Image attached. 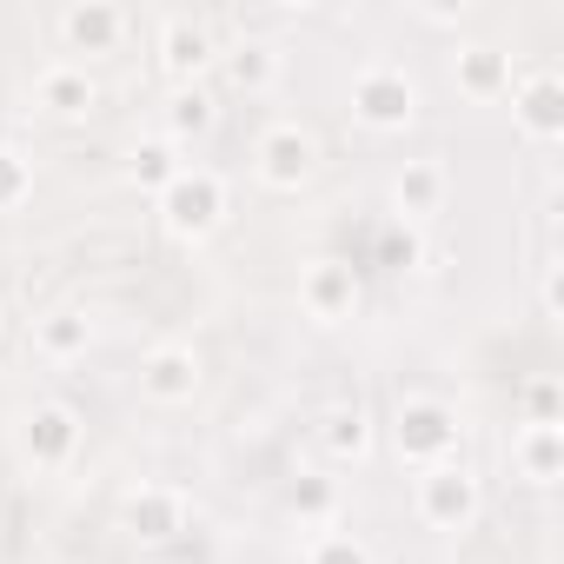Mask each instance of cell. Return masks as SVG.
I'll list each match as a JSON object with an SVG mask.
<instances>
[{
	"instance_id": "6da1fadb",
	"label": "cell",
	"mask_w": 564,
	"mask_h": 564,
	"mask_svg": "<svg viewBox=\"0 0 564 564\" xmlns=\"http://www.w3.org/2000/svg\"><path fill=\"white\" fill-rule=\"evenodd\" d=\"M458 445H465L458 405H445V399H399V412H392V452H399V465L432 471V465H452Z\"/></svg>"
},
{
	"instance_id": "7a4b0ae2",
	"label": "cell",
	"mask_w": 564,
	"mask_h": 564,
	"mask_svg": "<svg viewBox=\"0 0 564 564\" xmlns=\"http://www.w3.org/2000/svg\"><path fill=\"white\" fill-rule=\"evenodd\" d=\"M153 206H160V226L173 232V239H213L219 226H226V180L213 173V166H180L160 193H153Z\"/></svg>"
},
{
	"instance_id": "3957f363",
	"label": "cell",
	"mask_w": 564,
	"mask_h": 564,
	"mask_svg": "<svg viewBox=\"0 0 564 564\" xmlns=\"http://www.w3.org/2000/svg\"><path fill=\"white\" fill-rule=\"evenodd\" d=\"M419 107H425V94H419L412 67L372 61V67L352 74V120H359V127H372V133H405V127L419 120Z\"/></svg>"
},
{
	"instance_id": "277c9868",
	"label": "cell",
	"mask_w": 564,
	"mask_h": 564,
	"mask_svg": "<svg viewBox=\"0 0 564 564\" xmlns=\"http://www.w3.org/2000/svg\"><path fill=\"white\" fill-rule=\"evenodd\" d=\"M412 511H419V524H432V531H471L478 511H485V478H478L465 458L432 465V471H419V485H412Z\"/></svg>"
},
{
	"instance_id": "5b68a950",
	"label": "cell",
	"mask_w": 564,
	"mask_h": 564,
	"mask_svg": "<svg viewBox=\"0 0 564 564\" xmlns=\"http://www.w3.org/2000/svg\"><path fill=\"white\" fill-rule=\"evenodd\" d=\"M252 173H259L265 193H300V186H313V173H319V140H313V127L272 120V127L252 140Z\"/></svg>"
},
{
	"instance_id": "8992f818",
	"label": "cell",
	"mask_w": 564,
	"mask_h": 564,
	"mask_svg": "<svg viewBox=\"0 0 564 564\" xmlns=\"http://www.w3.org/2000/svg\"><path fill=\"white\" fill-rule=\"evenodd\" d=\"M199 386H206V359L186 346V339H160L147 359H140V399L147 405H193L199 399Z\"/></svg>"
},
{
	"instance_id": "52a82bcc",
	"label": "cell",
	"mask_w": 564,
	"mask_h": 564,
	"mask_svg": "<svg viewBox=\"0 0 564 564\" xmlns=\"http://www.w3.org/2000/svg\"><path fill=\"white\" fill-rule=\"evenodd\" d=\"M153 61H160V74H166L173 87H199V80H206V67L219 61L213 28H206L199 14H166V21H160V34H153Z\"/></svg>"
},
{
	"instance_id": "ba28073f",
	"label": "cell",
	"mask_w": 564,
	"mask_h": 564,
	"mask_svg": "<svg viewBox=\"0 0 564 564\" xmlns=\"http://www.w3.org/2000/svg\"><path fill=\"white\" fill-rule=\"evenodd\" d=\"M21 458L34 471H67L80 458V412L61 405V399H41L28 419H21Z\"/></svg>"
},
{
	"instance_id": "9c48e42d",
	"label": "cell",
	"mask_w": 564,
	"mask_h": 564,
	"mask_svg": "<svg viewBox=\"0 0 564 564\" xmlns=\"http://www.w3.org/2000/svg\"><path fill=\"white\" fill-rule=\"evenodd\" d=\"M511 127L531 147H557L564 140V80L551 67H531L511 80Z\"/></svg>"
},
{
	"instance_id": "30bf717a",
	"label": "cell",
	"mask_w": 564,
	"mask_h": 564,
	"mask_svg": "<svg viewBox=\"0 0 564 564\" xmlns=\"http://www.w3.org/2000/svg\"><path fill=\"white\" fill-rule=\"evenodd\" d=\"M359 300H366L359 265H346V259H313L300 272V313L319 319V326H346L359 313Z\"/></svg>"
},
{
	"instance_id": "8fae6325",
	"label": "cell",
	"mask_w": 564,
	"mask_h": 564,
	"mask_svg": "<svg viewBox=\"0 0 564 564\" xmlns=\"http://www.w3.org/2000/svg\"><path fill=\"white\" fill-rule=\"evenodd\" d=\"M34 107L61 127H80L100 107V80L87 74V61H54V67L34 74Z\"/></svg>"
},
{
	"instance_id": "7c38bea8",
	"label": "cell",
	"mask_w": 564,
	"mask_h": 564,
	"mask_svg": "<svg viewBox=\"0 0 564 564\" xmlns=\"http://www.w3.org/2000/svg\"><path fill=\"white\" fill-rule=\"evenodd\" d=\"M186 518H193V505H186V491H173V485H133L127 505H120V524H127V538H140V544L180 538Z\"/></svg>"
},
{
	"instance_id": "4fadbf2b",
	"label": "cell",
	"mask_w": 564,
	"mask_h": 564,
	"mask_svg": "<svg viewBox=\"0 0 564 564\" xmlns=\"http://www.w3.org/2000/svg\"><path fill=\"white\" fill-rule=\"evenodd\" d=\"M54 28H61L67 54H113L133 21H127V8H113V0H74V8L54 14Z\"/></svg>"
},
{
	"instance_id": "5bb4252c",
	"label": "cell",
	"mask_w": 564,
	"mask_h": 564,
	"mask_svg": "<svg viewBox=\"0 0 564 564\" xmlns=\"http://www.w3.org/2000/svg\"><path fill=\"white\" fill-rule=\"evenodd\" d=\"M505 458H511V478H524L531 491H551L564 478V425H518Z\"/></svg>"
},
{
	"instance_id": "9a60e30c",
	"label": "cell",
	"mask_w": 564,
	"mask_h": 564,
	"mask_svg": "<svg viewBox=\"0 0 564 564\" xmlns=\"http://www.w3.org/2000/svg\"><path fill=\"white\" fill-rule=\"evenodd\" d=\"M452 80L465 100H505L511 94V54L491 41H458L452 47Z\"/></svg>"
},
{
	"instance_id": "2e32d148",
	"label": "cell",
	"mask_w": 564,
	"mask_h": 564,
	"mask_svg": "<svg viewBox=\"0 0 564 564\" xmlns=\"http://www.w3.org/2000/svg\"><path fill=\"white\" fill-rule=\"evenodd\" d=\"M319 445H326L333 465H366L372 445H379V419H372L359 399H339V405H326V419H319Z\"/></svg>"
},
{
	"instance_id": "e0dca14e",
	"label": "cell",
	"mask_w": 564,
	"mask_h": 564,
	"mask_svg": "<svg viewBox=\"0 0 564 564\" xmlns=\"http://www.w3.org/2000/svg\"><path fill=\"white\" fill-rule=\"evenodd\" d=\"M34 352H41L47 366H74V359H87V352H94V319H87L80 306H54V313H41V319H34Z\"/></svg>"
},
{
	"instance_id": "ac0fdd59",
	"label": "cell",
	"mask_w": 564,
	"mask_h": 564,
	"mask_svg": "<svg viewBox=\"0 0 564 564\" xmlns=\"http://www.w3.org/2000/svg\"><path fill=\"white\" fill-rule=\"evenodd\" d=\"M445 193H452V173H445V160H405V166L392 173V206H399L405 219H425V213H438V206H445Z\"/></svg>"
},
{
	"instance_id": "d6986e66",
	"label": "cell",
	"mask_w": 564,
	"mask_h": 564,
	"mask_svg": "<svg viewBox=\"0 0 564 564\" xmlns=\"http://www.w3.org/2000/svg\"><path fill=\"white\" fill-rule=\"evenodd\" d=\"M219 61H226V80H232L239 94H272L279 74H286V54H279L272 41H252V34H246L239 47H226Z\"/></svg>"
},
{
	"instance_id": "ffe728a7",
	"label": "cell",
	"mask_w": 564,
	"mask_h": 564,
	"mask_svg": "<svg viewBox=\"0 0 564 564\" xmlns=\"http://www.w3.org/2000/svg\"><path fill=\"white\" fill-rule=\"evenodd\" d=\"M219 127V100H213V87H173L166 94V140L180 147V140H206Z\"/></svg>"
},
{
	"instance_id": "44dd1931",
	"label": "cell",
	"mask_w": 564,
	"mask_h": 564,
	"mask_svg": "<svg viewBox=\"0 0 564 564\" xmlns=\"http://www.w3.org/2000/svg\"><path fill=\"white\" fill-rule=\"evenodd\" d=\"M186 160H180V147L160 133V140H133V153H127V180L140 186V193H160L173 173H180Z\"/></svg>"
},
{
	"instance_id": "7402d4cb",
	"label": "cell",
	"mask_w": 564,
	"mask_h": 564,
	"mask_svg": "<svg viewBox=\"0 0 564 564\" xmlns=\"http://www.w3.org/2000/svg\"><path fill=\"white\" fill-rule=\"evenodd\" d=\"M286 505H293V518L326 524V518L339 511V478H326V471H300V478H293V491H286Z\"/></svg>"
},
{
	"instance_id": "603a6c76",
	"label": "cell",
	"mask_w": 564,
	"mask_h": 564,
	"mask_svg": "<svg viewBox=\"0 0 564 564\" xmlns=\"http://www.w3.org/2000/svg\"><path fill=\"white\" fill-rule=\"evenodd\" d=\"M34 199V160L0 140V213H21Z\"/></svg>"
},
{
	"instance_id": "cb8c5ba5",
	"label": "cell",
	"mask_w": 564,
	"mask_h": 564,
	"mask_svg": "<svg viewBox=\"0 0 564 564\" xmlns=\"http://www.w3.org/2000/svg\"><path fill=\"white\" fill-rule=\"evenodd\" d=\"M300 564H372V544L352 538V531H319Z\"/></svg>"
},
{
	"instance_id": "d4e9b609",
	"label": "cell",
	"mask_w": 564,
	"mask_h": 564,
	"mask_svg": "<svg viewBox=\"0 0 564 564\" xmlns=\"http://www.w3.org/2000/svg\"><path fill=\"white\" fill-rule=\"evenodd\" d=\"M557 379H531L524 386V425H557Z\"/></svg>"
},
{
	"instance_id": "484cf974",
	"label": "cell",
	"mask_w": 564,
	"mask_h": 564,
	"mask_svg": "<svg viewBox=\"0 0 564 564\" xmlns=\"http://www.w3.org/2000/svg\"><path fill=\"white\" fill-rule=\"evenodd\" d=\"M538 306H544V319L557 326L564 319V279H557V265L544 259V279H538Z\"/></svg>"
},
{
	"instance_id": "4316f807",
	"label": "cell",
	"mask_w": 564,
	"mask_h": 564,
	"mask_svg": "<svg viewBox=\"0 0 564 564\" xmlns=\"http://www.w3.org/2000/svg\"><path fill=\"white\" fill-rule=\"evenodd\" d=\"M412 14H419L425 28H458V21H465V0H458V8H412Z\"/></svg>"
},
{
	"instance_id": "83f0119b",
	"label": "cell",
	"mask_w": 564,
	"mask_h": 564,
	"mask_svg": "<svg viewBox=\"0 0 564 564\" xmlns=\"http://www.w3.org/2000/svg\"><path fill=\"white\" fill-rule=\"evenodd\" d=\"M41 564H67V557H41Z\"/></svg>"
},
{
	"instance_id": "f1b7e54d",
	"label": "cell",
	"mask_w": 564,
	"mask_h": 564,
	"mask_svg": "<svg viewBox=\"0 0 564 564\" xmlns=\"http://www.w3.org/2000/svg\"><path fill=\"white\" fill-rule=\"evenodd\" d=\"M0 326H8V306H0Z\"/></svg>"
}]
</instances>
